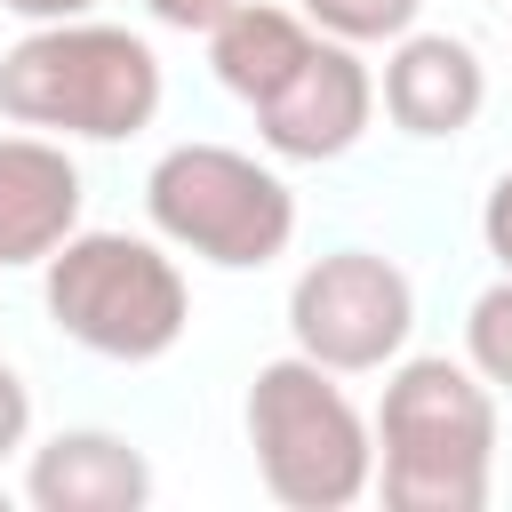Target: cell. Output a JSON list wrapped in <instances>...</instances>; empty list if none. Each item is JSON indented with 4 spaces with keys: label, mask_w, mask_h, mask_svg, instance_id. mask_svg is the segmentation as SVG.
<instances>
[{
    "label": "cell",
    "mask_w": 512,
    "mask_h": 512,
    "mask_svg": "<svg viewBox=\"0 0 512 512\" xmlns=\"http://www.w3.org/2000/svg\"><path fill=\"white\" fill-rule=\"evenodd\" d=\"M168 80L144 32L104 24V16H64V24H24L16 48H0V120L40 128L64 144H128L152 128Z\"/></svg>",
    "instance_id": "2"
},
{
    "label": "cell",
    "mask_w": 512,
    "mask_h": 512,
    "mask_svg": "<svg viewBox=\"0 0 512 512\" xmlns=\"http://www.w3.org/2000/svg\"><path fill=\"white\" fill-rule=\"evenodd\" d=\"M376 120V72L360 64L352 40H312V56L288 72L280 96L256 104V136L272 160H296V168H320V160H344Z\"/></svg>",
    "instance_id": "7"
},
{
    "label": "cell",
    "mask_w": 512,
    "mask_h": 512,
    "mask_svg": "<svg viewBox=\"0 0 512 512\" xmlns=\"http://www.w3.org/2000/svg\"><path fill=\"white\" fill-rule=\"evenodd\" d=\"M224 8H232V0H144V16L168 24V32H208Z\"/></svg>",
    "instance_id": "16"
},
{
    "label": "cell",
    "mask_w": 512,
    "mask_h": 512,
    "mask_svg": "<svg viewBox=\"0 0 512 512\" xmlns=\"http://www.w3.org/2000/svg\"><path fill=\"white\" fill-rule=\"evenodd\" d=\"M480 248L496 256V272H512V168L488 184V200H480Z\"/></svg>",
    "instance_id": "15"
},
{
    "label": "cell",
    "mask_w": 512,
    "mask_h": 512,
    "mask_svg": "<svg viewBox=\"0 0 512 512\" xmlns=\"http://www.w3.org/2000/svg\"><path fill=\"white\" fill-rule=\"evenodd\" d=\"M24 504L32 512H144L152 504V456L128 432L64 424L24 456Z\"/></svg>",
    "instance_id": "10"
},
{
    "label": "cell",
    "mask_w": 512,
    "mask_h": 512,
    "mask_svg": "<svg viewBox=\"0 0 512 512\" xmlns=\"http://www.w3.org/2000/svg\"><path fill=\"white\" fill-rule=\"evenodd\" d=\"M40 304H48L64 344L120 360V368L168 360L192 328V288H184L160 232L144 240V232H88L80 224L64 248H48Z\"/></svg>",
    "instance_id": "3"
},
{
    "label": "cell",
    "mask_w": 512,
    "mask_h": 512,
    "mask_svg": "<svg viewBox=\"0 0 512 512\" xmlns=\"http://www.w3.org/2000/svg\"><path fill=\"white\" fill-rule=\"evenodd\" d=\"M208 72H216V88L224 96H240L248 112L264 104V96H280L288 88V72L312 56V24L296 16V8H272V0H232L208 32Z\"/></svg>",
    "instance_id": "11"
},
{
    "label": "cell",
    "mask_w": 512,
    "mask_h": 512,
    "mask_svg": "<svg viewBox=\"0 0 512 512\" xmlns=\"http://www.w3.org/2000/svg\"><path fill=\"white\" fill-rule=\"evenodd\" d=\"M240 424H248V456H256L264 496L288 512H344L376 488L368 416L352 408L344 376L304 360V352H280L248 376Z\"/></svg>",
    "instance_id": "4"
},
{
    "label": "cell",
    "mask_w": 512,
    "mask_h": 512,
    "mask_svg": "<svg viewBox=\"0 0 512 512\" xmlns=\"http://www.w3.org/2000/svg\"><path fill=\"white\" fill-rule=\"evenodd\" d=\"M144 216L168 248L216 272H264L296 240V192L272 160L240 144H168L144 176Z\"/></svg>",
    "instance_id": "5"
},
{
    "label": "cell",
    "mask_w": 512,
    "mask_h": 512,
    "mask_svg": "<svg viewBox=\"0 0 512 512\" xmlns=\"http://www.w3.org/2000/svg\"><path fill=\"white\" fill-rule=\"evenodd\" d=\"M16 448H32V384L0 360V464H8Z\"/></svg>",
    "instance_id": "14"
},
{
    "label": "cell",
    "mask_w": 512,
    "mask_h": 512,
    "mask_svg": "<svg viewBox=\"0 0 512 512\" xmlns=\"http://www.w3.org/2000/svg\"><path fill=\"white\" fill-rule=\"evenodd\" d=\"M16 24H64V16H96L104 0H0Z\"/></svg>",
    "instance_id": "17"
},
{
    "label": "cell",
    "mask_w": 512,
    "mask_h": 512,
    "mask_svg": "<svg viewBox=\"0 0 512 512\" xmlns=\"http://www.w3.org/2000/svg\"><path fill=\"white\" fill-rule=\"evenodd\" d=\"M288 336L336 376H376L416 336V280L384 248H328L288 280Z\"/></svg>",
    "instance_id": "6"
},
{
    "label": "cell",
    "mask_w": 512,
    "mask_h": 512,
    "mask_svg": "<svg viewBox=\"0 0 512 512\" xmlns=\"http://www.w3.org/2000/svg\"><path fill=\"white\" fill-rule=\"evenodd\" d=\"M376 104L400 136L416 144H448L480 120L488 104V64L464 32H400L392 56H384V80H376Z\"/></svg>",
    "instance_id": "8"
},
{
    "label": "cell",
    "mask_w": 512,
    "mask_h": 512,
    "mask_svg": "<svg viewBox=\"0 0 512 512\" xmlns=\"http://www.w3.org/2000/svg\"><path fill=\"white\" fill-rule=\"evenodd\" d=\"M80 200L88 184L64 136H40V128L0 136V272L48 264V248L80 232Z\"/></svg>",
    "instance_id": "9"
},
{
    "label": "cell",
    "mask_w": 512,
    "mask_h": 512,
    "mask_svg": "<svg viewBox=\"0 0 512 512\" xmlns=\"http://www.w3.org/2000/svg\"><path fill=\"white\" fill-rule=\"evenodd\" d=\"M0 512H8V488H0Z\"/></svg>",
    "instance_id": "18"
},
{
    "label": "cell",
    "mask_w": 512,
    "mask_h": 512,
    "mask_svg": "<svg viewBox=\"0 0 512 512\" xmlns=\"http://www.w3.org/2000/svg\"><path fill=\"white\" fill-rule=\"evenodd\" d=\"M376 496L392 512H480L496 488V384L448 352H400L384 368Z\"/></svg>",
    "instance_id": "1"
},
{
    "label": "cell",
    "mask_w": 512,
    "mask_h": 512,
    "mask_svg": "<svg viewBox=\"0 0 512 512\" xmlns=\"http://www.w3.org/2000/svg\"><path fill=\"white\" fill-rule=\"evenodd\" d=\"M464 360H472L496 392H512V272H496V280L464 304Z\"/></svg>",
    "instance_id": "13"
},
{
    "label": "cell",
    "mask_w": 512,
    "mask_h": 512,
    "mask_svg": "<svg viewBox=\"0 0 512 512\" xmlns=\"http://www.w3.org/2000/svg\"><path fill=\"white\" fill-rule=\"evenodd\" d=\"M296 16L328 40H352V48H392L400 32H416L424 0H296Z\"/></svg>",
    "instance_id": "12"
}]
</instances>
